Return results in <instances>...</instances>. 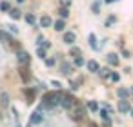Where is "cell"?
Instances as JSON below:
<instances>
[{"label":"cell","instance_id":"cell-1","mask_svg":"<svg viewBox=\"0 0 133 127\" xmlns=\"http://www.w3.org/2000/svg\"><path fill=\"white\" fill-rule=\"evenodd\" d=\"M60 100H62V94H58V93H48L44 96V105L46 107H55V105L60 103Z\"/></svg>","mask_w":133,"mask_h":127},{"label":"cell","instance_id":"cell-2","mask_svg":"<svg viewBox=\"0 0 133 127\" xmlns=\"http://www.w3.org/2000/svg\"><path fill=\"white\" fill-rule=\"evenodd\" d=\"M60 105H62V107H66V109H69V107H73V98H71V96H68V94H62V100H60Z\"/></svg>","mask_w":133,"mask_h":127},{"label":"cell","instance_id":"cell-3","mask_svg":"<svg viewBox=\"0 0 133 127\" xmlns=\"http://www.w3.org/2000/svg\"><path fill=\"white\" fill-rule=\"evenodd\" d=\"M118 111H120V113H128V111H131L129 103H128V102H126L124 98H122V100L118 102Z\"/></svg>","mask_w":133,"mask_h":127},{"label":"cell","instance_id":"cell-4","mask_svg":"<svg viewBox=\"0 0 133 127\" xmlns=\"http://www.w3.org/2000/svg\"><path fill=\"white\" fill-rule=\"evenodd\" d=\"M75 38H77V36H75V33H71V31L64 33V42H66V44H73V42H75Z\"/></svg>","mask_w":133,"mask_h":127},{"label":"cell","instance_id":"cell-5","mask_svg":"<svg viewBox=\"0 0 133 127\" xmlns=\"http://www.w3.org/2000/svg\"><path fill=\"white\" fill-rule=\"evenodd\" d=\"M18 62L20 64H28L29 62V55L26 51H18Z\"/></svg>","mask_w":133,"mask_h":127},{"label":"cell","instance_id":"cell-6","mask_svg":"<svg viewBox=\"0 0 133 127\" xmlns=\"http://www.w3.org/2000/svg\"><path fill=\"white\" fill-rule=\"evenodd\" d=\"M108 64H111V65H117V64H118V55H115V53H109V55H108Z\"/></svg>","mask_w":133,"mask_h":127},{"label":"cell","instance_id":"cell-7","mask_svg":"<svg viewBox=\"0 0 133 127\" xmlns=\"http://www.w3.org/2000/svg\"><path fill=\"white\" fill-rule=\"evenodd\" d=\"M42 120H44V116H42L38 111L31 114V122H33V123H42Z\"/></svg>","mask_w":133,"mask_h":127},{"label":"cell","instance_id":"cell-8","mask_svg":"<svg viewBox=\"0 0 133 127\" xmlns=\"http://www.w3.org/2000/svg\"><path fill=\"white\" fill-rule=\"evenodd\" d=\"M51 24H53V22H51V18H49L48 15H44V17L40 18V26H42V27H49Z\"/></svg>","mask_w":133,"mask_h":127},{"label":"cell","instance_id":"cell-9","mask_svg":"<svg viewBox=\"0 0 133 127\" xmlns=\"http://www.w3.org/2000/svg\"><path fill=\"white\" fill-rule=\"evenodd\" d=\"M88 71H91V73L98 71V64H97L95 60H89V62H88Z\"/></svg>","mask_w":133,"mask_h":127},{"label":"cell","instance_id":"cell-10","mask_svg":"<svg viewBox=\"0 0 133 127\" xmlns=\"http://www.w3.org/2000/svg\"><path fill=\"white\" fill-rule=\"evenodd\" d=\"M9 17L17 20V18H20V11L18 9H9Z\"/></svg>","mask_w":133,"mask_h":127},{"label":"cell","instance_id":"cell-11","mask_svg":"<svg viewBox=\"0 0 133 127\" xmlns=\"http://www.w3.org/2000/svg\"><path fill=\"white\" fill-rule=\"evenodd\" d=\"M64 27H66L64 20H57V22H55V29H57V31H62Z\"/></svg>","mask_w":133,"mask_h":127},{"label":"cell","instance_id":"cell-12","mask_svg":"<svg viewBox=\"0 0 133 127\" xmlns=\"http://www.w3.org/2000/svg\"><path fill=\"white\" fill-rule=\"evenodd\" d=\"M60 71H62L64 74H69V71H71V65H69V64H62V65H60Z\"/></svg>","mask_w":133,"mask_h":127},{"label":"cell","instance_id":"cell-13","mask_svg":"<svg viewBox=\"0 0 133 127\" xmlns=\"http://www.w3.org/2000/svg\"><path fill=\"white\" fill-rule=\"evenodd\" d=\"M0 98H2V100H0V102H2V105L8 107V103H9V96H8L6 93H2V96H0Z\"/></svg>","mask_w":133,"mask_h":127},{"label":"cell","instance_id":"cell-14","mask_svg":"<svg viewBox=\"0 0 133 127\" xmlns=\"http://www.w3.org/2000/svg\"><path fill=\"white\" fill-rule=\"evenodd\" d=\"M58 15H60V18H68V8H62V9H58Z\"/></svg>","mask_w":133,"mask_h":127},{"label":"cell","instance_id":"cell-15","mask_svg":"<svg viewBox=\"0 0 133 127\" xmlns=\"http://www.w3.org/2000/svg\"><path fill=\"white\" fill-rule=\"evenodd\" d=\"M89 46H91L93 49H98V47H97V42H95V35H93V33L89 35Z\"/></svg>","mask_w":133,"mask_h":127},{"label":"cell","instance_id":"cell-16","mask_svg":"<svg viewBox=\"0 0 133 127\" xmlns=\"http://www.w3.org/2000/svg\"><path fill=\"white\" fill-rule=\"evenodd\" d=\"M0 40H2V42H9V35L6 31H0Z\"/></svg>","mask_w":133,"mask_h":127},{"label":"cell","instance_id":"cell-17","mask_svg":"<svg viewBox=\"0 0 133 127\" xmlns=\"http://www.w3.org/2000/svg\"><path fill=\"white\" fill-rule=\"evenodd\" d=\"M82 114H84V109H82V107H77V111H75V118L78 120V118H82Z\"/></svg>","mask_w":133,"mask_h":127},{"label":"cell","instance_id":"cell-18","mask_svg":"<svg viewBox=\"0 0 133 127\" xmlns=\"http://www.w3.org/2000/svg\"><path fill=\"white\" fill-rule=\"evenodd\" d=\"M88 107H89L91 111H97V109H98V103H97V102H89V103H88Z\"/></svg>","mask_w":133,"mask_h":127},{"label":"cell","instance_id":"cell-19","mask_svg":"<svg viewBox=\"0 0 133 127\" xmlns=\"http://www.w3.org/2000/svg\"><path fill=\"white\" fill-rule=\"evenodd\" d=\"M100 116H102V120H104V122H109V120H108L109 116H108V111H106V109H102V111H100Z\"/></svg>","mask_w":133,"mask_h":127},{"label":"cell","instance_id":"cell-20","mask_svg":"<svg viewBox=\"0 0 133 127\" xmlns=\"http://www.w3.org/2000/svg\"><path fill=\"white\" fill-rule=\"evenodd\" d=\"M37 55H38L40 58H46V51H44L42 47H38V49H37Z\"/></svg>","mask_w":133,"mask_h":127},{"label":"cell","instance_id":"cell-21","mask_svg":"<svg viewBox=\"0 0 133 127\" xmlns=\"http://www.w3.org/2000/svg\"><path fill=\"white\" fill-rule=\"evenodd\" d=\"M75 65H84V58L82 56H77L75 58Z\"/></svg>","mask_w":133,"mask_h":127},{"label":"cell","instance_id":"cell-22","mask_svg":"<svg viewBox=\"0 0 133 127\" xmlns=\"http://www.w3.org/2000/svg\"><path fill=\"white\" fill-rule=\"evenodd\" d=\"M0 9H2V11H9V4L8 2H2V4H0Z\"/></svg>","mask_w":133,"mask_h":127},{"label":"cell","instance_id":"cell-23","mask_svg":"<svg viewBox=\"0 0 133 127\" xmlns=\"http://www.w3.org/2000/svg\"><path fill=\"white\" fill-rule=\"evenodd\" d=\"M26 22H28V24H35V17H33V15H28V17H26Z\"/></svg>","mask_w":133,"mask_h":127},{"label":"cell","instance_id":"cell-24","mask_svg":"<svg viewBox=\"0 0 133 127\" xmlns=\"http://www.w3.org/2000/svg\"><path fill=\"white\" fill-rule=\"evenodd\" d=\"M109 78H111L113 82H118V80H120V76H118L117 73H111V74H109Z\"/></svg>","mask_w":133,"mask_h":127},{"label":"cell","instance_id":"cell-25","mask_svg":"<svg viewBox=\"0 0 133 127\" xmlns=\"http://www.w3.org/2000/svg\"><path fill=\"white\" fill-rule=\"evenodd\" d=\"M118 96H120V98H126V96H128V91H126V89H118Z\"/></svg>","mask_w":133,"mask_h":127},{"label":"cell","instance_id":"cell-26","mask_svg":"<svg viewBox=\"0 0 133 127\" xmlns=\"http://www.w3.org/2000/svg\"><path fill=\"white\" fill-rule=\"evenodd\" d=\"M60 4H62V8H69L71 6V0H60Z\"/></svg>","mask_w":133,"mask_h":127},{"label":"cell","instance_id":"cell-27","mask_svg":"<svg viewBox=\"0 0 133 127\" xmlns=\"http://www.w3.org/2000/svg\"><path fill=\"white\" fill-rule=\"evenodd\" d=\"M37 44H38V46H46V40H44V36H38V38H37Z\"/></svg>","mask_w":133,"mask_h":127},{"label":"cell","instance_id":"cell-28","mask_svg":"<svg viewBox=\"0 0 133 127\" xmlns=\"http://www.w3.org/2000/svg\"><path fill=\"white\" fill-rule=\"evenodd\" d=\"M71 55H75V56H80V51H78V47H71Z\"/></svg>","mask_w":133,"mask_h":127},{"label":"cell","instance_id":"cell-29","mask_svg":"<svg viewBox=\"0 0 133 127\" xmlns=\"http://www.w3.org/2000/svg\"><path fill=\"white\" fill-rule=\"evenodd\" d=\"M8 29H9V31H11L13 35H17V33H18V29H17L15 26H8Z\"/></svg>","mask_w":133,"mask_h":127},{"label":"cell","instance_id":"cell-30","mask_svg":"<svg viewBox=\"0 0 133 127\" xmlns=\"http://www.w3.org/2000/svg\"><path fill=\"white\" fill-rule=\"evenodd\" d=\"M100 74H102V76H109V74H111V73H109V71H108V69H100Z\"/></svg>","mask_w":133,"mask_h":127},{"label":"cell","instance_id":"cell-31","mask_svg":"<svg viewBox=\"0 0 133 127\" xmlns=\"http://www.w3.org/2000/svg\"><path fill=\"white\" fill-rule=\"evenodd\" d=\"M98 6H100V2H95V4H93V11H95V13H98Z\"/></svg>","mask_w":133,"mask_h":127},{"label":"cell","instance_id":"cell-32","mask_svg":"<svg viewBox=\"0 0 133 127\" xmlns=\"http://www.w3.org/2000/svg\"><path fill=\"white\" fill-rule=\"evenodd\" d=\"M46 64H48V65H53V64H55V58H48Z\"/></svg>","mask_w":133,"mask_h":127},{"label":"cell","instance_id":"cell-33","mask_svg":"<svg viewBox=\"0 0 133 127\" xmlns=\"http://www.w3.org/2000/svg\"><path fill=\"white\" fill-rule=\"evenodd\" d=\"M113 22H115V17H109V18H108V22H106V24H108V26H109V24H113Z\"/></svg>","mask_w":133,"mask_h":127},{"label":"cell","instance_id":"cell-34","mask_svg":"<svg viewBox=\"0 0 133 127\" xmlns=\"http://www.w3.org/2000/svg\"><path fill=\"white\" fill-rule=\"evenodd\" d=\"M51 84H53V85H55V87H57V89H58V87H60V82H57V80H53V82H51Z\"/></svg>","mask_w":133,"mask_h":127},{"label":"cell","instance_id":"cell-35","mask_svg":"<svg viewBox=\"0 0 133 127\" xmlns=\"http://www.w3.org/2000/svg\"><path fill=\"white\" fill-rule=\"evenodd\" d=\"M106 2H108V4H111V2H115V0H106Z\"/></svg>","mask_w":133,"mask_h":127},{"label":"cell","instance_id":"cell-36","mask_svg":"<svg viewBox=\"0 0 133 127\" xmlns=\"http://www.w3.org/2000/svg\"><path fill=\"white\" fill-rule=\"evenodd\" d=\"M129 113H131V116H133V107H131V111H129Z\"/></svg>","mask_w":133,"mask_h":127},{"label":"cell","instance_id":"cell-37","mask_svg":"<svg viewBox=\"0 0 133 127\" xmlns=\"http://www.w3.org/2000/svg\"><path fill=\"white\" fill-rule=\"evenodd\" d=\"M17 2H24V0H17Z\"/></svg>","mask_w":133,"mask_h":127},{"label":"cell","instance_id":"cell-38","mask_svg":"<svg viewBox=\"0 0 133 127\" xmlns=\"http://www.w3.org/2000/svg\"><path fill=\"white\" fill-rule=\"evenodd\" d=\"M131 93H133V87H131Z\"/></svg>","mask_w":133,"mask_h":127}]
</instances>
